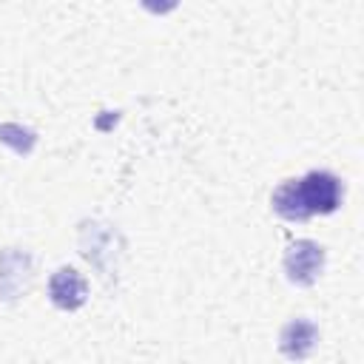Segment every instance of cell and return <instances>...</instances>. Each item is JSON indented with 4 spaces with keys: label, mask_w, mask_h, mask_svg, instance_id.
Listing matches in <instances>:
<instances>
[{
    "label": "cell",
    "mask_w": 364,
    "mask_h": 364,
    "mask_svg": "<svg viewBox=\"0 0 364 364\" xmlns=\"http://www.w3.org/2000/svg\"><path fill=\"white\" fill-rule=\"evenodd\" d=\"M344 185L330 171H310L301 179H284L273 196V210L287 222H304L316 213H333L341 208Z\"/></svg>",
    "instance_id": "obj_1"
},
{
    "label": "cell",
    "mask_w": 364,
    "mask_h": 364,
    "mask_svg": "<svg viewBox=\"0 0 364 364\" xmlns=\"http://www.w3.org/2000/svg\"><path fill=\"white\" fill-rule=\"evenodd\" d=\"M318 341V327L310 318H293L282 327L279 333V350L290 358V361H301L313 353Z\"/></svg>",
    "instance_id": "obj_4"
},
{
    "label": "cell",
    "mask_w": 364,
    "mask_h": 364,
    "mask_svg": "<svg viewBox=\"0 0 364 364\" xmlns=\"http://www.w3.org/2000/svg\"><path fill=\"white\" fill-rule=\"evenodd\" d=\"M324 270V247L313 239H296L284 250V273L293 284L310 287Z\"/></svg>",
    "instance_id": "obj_2"
},
{
    "label": "cell",
    "mask_w": 364,
    "mask_h": 364,
    "mask_svg": "<svg viewBox=\"0 0 364 364\" xmlns=\"http://www.w3.org/2000/svg\"><path fill=\"white\" fill-rule=\"evenodd\" d=\"M0 142L14 148L17 154H31V148L37 142V134L31 128L17 125V122H0Z\"/></svg>",
    "instance_id": "obj_5"
},
{
    "label": "cell",
    "mask_w": 364,
    "mask_h": 364,
    "mask_svg": "<svg viewBox=\"0 0 364 364\" xmlns=\"http://www.w3.org/2000/svg\"><path fill=\"white\" fill-rule=\"evenodd\" d=\"M88 296V284L82 279L80 270L74 267H60L51 273L48 279V299L60 307V310H77L85 304Z\"/></svg>",
    "instance_id": "obj_3"
}]
</instances>
